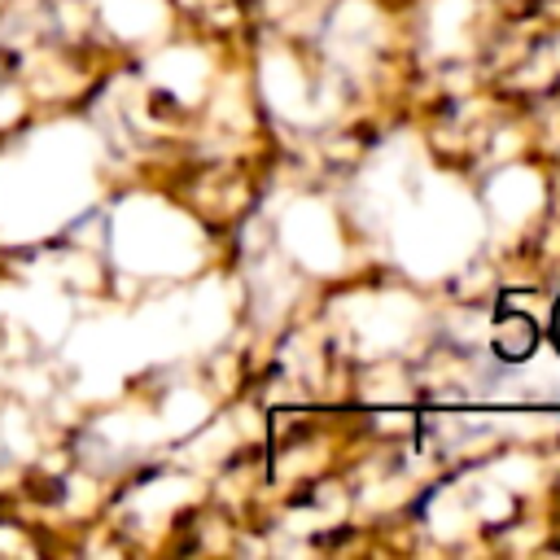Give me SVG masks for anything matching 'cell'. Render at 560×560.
Returning a JSON list of instances; mask_svg holds the SVG:
<instances>
[{
    "label": "cell",
    "mask_w": 560,
    "mask_h": 560,
    "mask_svg": "<svg viewBox=\"0 0 560 560\" xmlns=\"http://www.w3.org/2000/svg\"><path fill=\"white\" fill-rule=\"evenodd\" d=\"M534 346H538V328H534V319H529V315H512V311H503L499 324H494V350H499V359H508V363L529 359Z\"/></svg>",
    "instance_id": "6da1fadb"
},
{
    "label": "cell",
    "mask_w": 560,
    "mask_h": 560,
    "mask_svg": "<svg viewBox=\"0 0 560 560\" xmlns=\"http://www.w3.org/2000/svg\"><path fill=\"white\" fill-rule=\"evenodd\" d=\"M551 341H556V350H560V298H556V306H551Z\"/></svg>",
    "instance_id": "7a4b0ae2"
}]
</instances>
